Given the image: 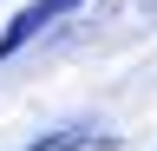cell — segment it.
Segmentation results:
<instances>
[{
    "label": "cell",
    "instance_id": "6da1fadb",
    "mask_svg": "<svg viewBox=\"0 0 157 151\" xmlns=\"http://www.w3.org/2000/svg\"><path fill=\"white\" fill-rule=\"evenodd\" d=\"M78 7H85V0H26V7H20L13 20L0 26V66H7V59H13L20 46H33V40H39V33H46L52 20H66V13H78Z\"/></svg>",
    "mask_w": 157,
    "mask_h": 151
},
{
    "label": "cell",
    "instance_id": "7a4b0ae2",
    "mask_svg": "<svg viewBox=\"0 0 157 151\" xmlns=\"http://www.w3.org/2000/svg\"><path fill=\"white\" fill-rule=\"evenodd\" d=\"M85 145H92L85 125H59V131H46V138H33L26 151H85Z\"/></svg>",
    "mask_w": 157,
    "mask_h": 151
}]
</instances>
